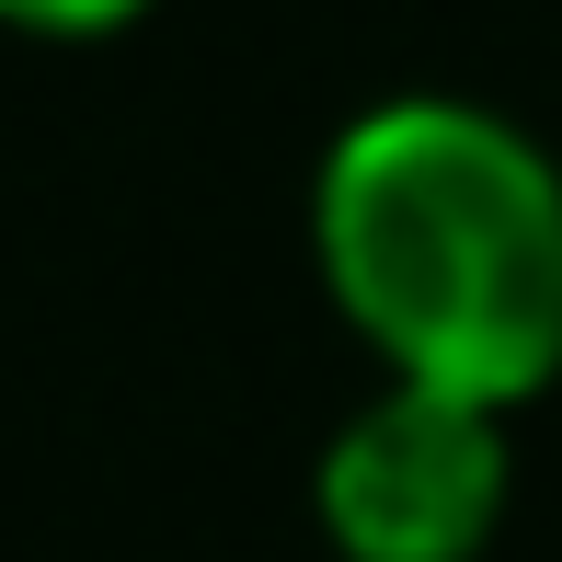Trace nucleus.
<instances>
[{"mask_svg": "<svg viewBox=\"0 0 562 562\" xmlns=\"http://www.w3.org/2000/svg\"><path fill=\"white\" fill-rule=\"evenodd\" d=\"M149 0H0V23L12 35H115V23H138Z\"/></svg>", "mask_w": 562, "mask_h": 562, "instance_id": "3", "label": "nucleus"}, {"mask_svg": "<svg viewBox=\"0 0 562 562\" xmlns=\"http://www.w3.org/2000/svg\"><path fill=\"white\" fill-rule=\"evenodd\" d=\"M311 252L391 379L517 414L562 379V161L471 92H391L322 149Z\"/></svg>", "mask_w": 562, "mask_h": 562, "instance_id": "1", "label": "nucleus"}, {"mask_svg": "<svg viewBox=\"0 0 562 562\" xmlns=\"http://www.w3.org/2000/svg\"><path fill=\"white\" fill-rule=\"evenodd\" d=\"M505 494H517L505 414L425 379H379V402H356L311 471L322 540L345 562H471Z\"/></svg>", "mask_w": 562, "mask_h": 562, "instance_id": "2", "label": "nucleus"}]
</instances>
